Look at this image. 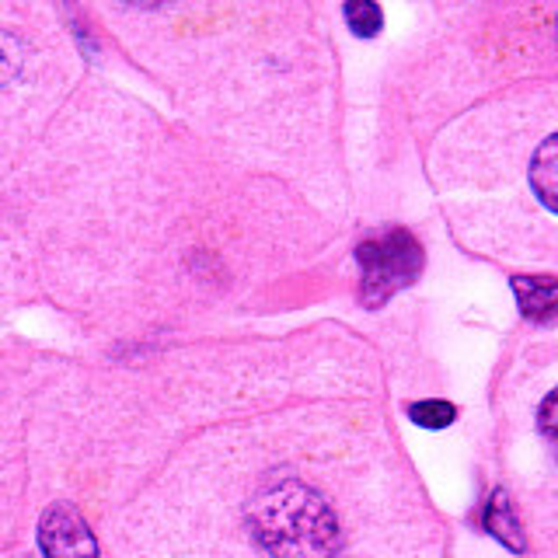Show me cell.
<instances>
[{"mask_svg":"<svg viewBox=\"0 0 558 558\" xmlns=\"http://www.w3.org/2000/svg\"><path fill=\"white\" fill-rule=\"evenodd\" d=\"M252 534L272 558H339L342 534L336 513L314 488L283 478L262 488L248 506Z\"/></svg>","mask_w":558,"mask_h":558,"instance_id":"obj_1","label":"cell"},{"mask_svg":"<svg viewBox=\"0 0 558 558\" xmlns=\"http://www.w3.org/2000/svg\"><path fill=\"white\" fill-rule=\"evenodd\" d=\"M360 262V301L366 307L388 304L398 290L415 283L423 272V248L409 231H384L356 248Z\"/></svg>","mask_w":558,"mask_h":558,"instance_id":"obj_2","label":"cell"},{"mask_svg":"<svg viewBox=\"0 0 558 558\" xmlns=\"http://www.w3.org/2000/svg\"><path fill=\"white\" fill-rule=\"evenodd\" d=\"M39 548L46 558H98V541L70 502H52L39 520Z\"/></svg>","mask_w":558,"mask_h":558,"instance_id":"obj_3","label":"cell"},{"mask_svg":"<svg viewBox=\"0 0 558 558\" xmlns=\"http://www.w3.org/2000/svg\"><path fill=\"white\" fill-rule=\"evenodd\" d=\"M513 293L520 314L531 322H558V279H541V276H517Z\"/></svg>","mask_w":558,"mask_h":558,"instance_id":"obj_4","label":"cell"},{"mask_svg":"<svg viewBox=\"0 0 558 558\" xmlns=\"http://www.w3.org/2000/svg\"><path fill=\"white\" fill-rule=\"evenodd\" d=\"M482 520H485V531L493 534L499 545H506L510 551L527 548V541H523V531H520V520L513 513V502H510V496L502 493V488H496V493L488 496Z\"/></svg>","mask_w":558,"mask_h":558,"instance_id":"obj_5","label":"cell"},{"mask_svg":"<svg viewBox=\"0 0 558 558\" xmlns=\"http://www.w3.org/2000/svg\"><path fill=\"white\" fill-rule=\"evenodd\" d=\"M531 185L537 192V199L545 203L551 214H558V133L537 147L531 161Z\"/></svg>","mask_w":558,"mask_h":558,"instance_id":"obj_6","label":"cell"},{"mask_svg":"<svg viewBox=\"0 0 558 558\" xmlns=\"http://www.w3.org/2000/svg\"><path fill=\"white\" fill-rule=\"evenodd\" d=\"M342 14H345L349 28H353V32L360 35V39H371V35H377L380 25H384L380 8L371 4V0H353V4H345V8H342Z\"/></svg>","mask_w":558,"mask_h":558,"instance_id":"obj_7","label":"cell"},{"mask_svg":"<svg viewBox=\"0 0 558 558\" xmlns=\"http://www.w3.org/2000/svg\"><path fill=\"white\" fill-rule=\"evenodd\" d=\"M409 418L415 426H426V429H444L458 418V409L450 401H415L409 405Z\"/></svg>","mask_w":558,"mask_h":558,"instance_id":"obj_8","label":"cell"},{"mask_svg":"<svg viewBox=\"0 0 558 558\" xmlns=\"http://www.w3.org/2000/svg\"><path fill=\"white\" fill-rule=\"evenodd\" d=\"M22 66V46H17L14 35L0 32V81H11Z\"/></svg>","mask_w":558,"mask_h":558,"instance_id":"obj_9","label":"cell"},{"mask_svg":"<svg viewBox=\"0 0 558 558\" xmlns=\"http://www.w3.org/2000/svg\"><path fill=\"white\" fill-rule=\"evenodd\" d=\"M541 433H545L548 444L558 450V388L545 398V405H541Z\"/></svg>","mask_w":558,"mask_h":558,"instance_id":"obj_10","label":"cell"}]
</instances>
